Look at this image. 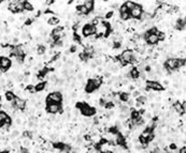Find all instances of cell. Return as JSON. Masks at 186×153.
Listing matches in <instances>:
<instances>
[{"instance_id": "e0dca14e", "label": "cell", "mask_w": 186, "mask_h": 153, "mask_svg": "<svg viewBox=\"0 0 186 153\" xmlns=\"http://www.w3.org/2000/svg\"><path fill=\"white\" fill-rule=\"evenodd\" d=\"M59 22H60V19L58 17H56V16H52V17L48 19V26H57L59 24Z\"/></svg>"}, {"instance_id": "1f68e13d", "label": "cell", "mask_w": 186, "mask_h": 153, "mask_svg": "<svg viewBox=\"0 0 186 153\" xmlns=\"http://www.w3.org/2000/svg\"><path fill=\"white\" fill-rule=\"evenodd\" d=\"M174 150H177V144L175 142H171L169 144V151H174Z\"/></svg>"}, {"instance_id": "d6a6232c", "label": "cell", "mask_w": 186, "mask_h": 153, "mask_svg": "<svg viewBox=\"0 0 186 153\" xmlns=\"http://www.w3.org/2000/svg\"><path fill=\"white\" fill-rule=\"evenodd\" d=\"M77 46L72 45V46H70V48H69V52H70V54H74V53L77 52Z\"/></svg>"}, {"instance_id": "9a60e30c", "label": "cell", "mask_w": 186, "mask_h": 153, "mask_svg": "<svg viewBox=\"0 0 186 153\" xmlns=\"http://www.w3.org/2000/svg\"><path fill=\"white\" fill-rule=\"evenodd\" d=\"M83 5H84V7L89 11V13H91V12H93L94 9H95V1L86 0V1H83Z\"/></svg>"}, {"instance_id": "ac0fdd59", "label": "cell", "mask_w": 186, "mask_h": 153, "mask_svg": "<svg viewBox=\"0 0 186 153\" xmlns=\"http://www.w3.org/2000/svg\"><path fill=\"white\" fill-rule=\"evenodd\" d=\"M148 97H146L145 95H142V94H141L140 97H137V99H136V103L140 104L141 106L148 103Z\"/></svg>"}, {"instance_id": "603a6c76", "label": "cell", "mask_w": 186, "mask_h": 153, "mask_svg": "<svg viewBox=\"0 0 186 153\" xmlns=\"http://www.w3.org/2000/svg\"><path fill=\"white\" fill-rule=\"evenodd\" d=\"M20 144H22V147L27 148V147H29L30 144H31V140H30L29 138H23L22 141H20Z\"/></svg>"}, {"instance_id": "7402d4cb", "label": "cell", "mask_w": 186, "mask_h": 153, "mask_svg": "<svg viewBox=\"0 0 186 153\" xmlns=\"http://www.w3.org/2000/svg\"><path fill=\"white\" fill-rule=\"evenodd\" d=\"M120 18L122 20H129V19H131V16H130L129 12H126V13H120Z\"/></svg>"}, {"instance_id": "2e32d148", "label": "cell", "mask_w": 186, "mask_h": 153, "mask_svg": "<svg viewBox=\"0 0 186 153\" xmlns=\"http://www.w3.org/2000/svg\"><path fill=\"white\" fill-rule=\"evenodd\" d=\"M16 97V95H15V93L13 92V91H10V90H8L7 92H5V99H7V101L9 102V103H13V101H14V99Z\"/></svg>"}, {"instance_id": "8fae6325", "label": "cell", "mask_w": 186, "mask_h": 153, "mask_svg": "<svg viewBox=\"0 0 186 153\" xmlns=\"http://www.w3.org/2000/svg\"><path fill=\"white\" fill-rule=\"evenodd\" d=\"M172 108H173V110H174L177 114H179L180 116H185V110H184L183 107H182V104L180 101H175L172 105Z\"/></svg>"}, {"instance_id": "9c48e42d", "label": "cell", "mask_w": 186, "mask_h": 153, "mask_svg": "<svg viewBox=\"0 0 186 153\" xmlns=\"http://www.w3.org/2000/svg\"><path fill=\"white\" fill-rule=\"evenodd\" d=\"M12 106H13V108L16 109V110H25L26 107H27V101L25 99L16 97L14 99L13 103H12Z\"/></svg>"}, {"instance_id": "52a82bcc", "label": "cell", "mask_w": 186, "mask_h": 153, "mask_svg": "<svg viewBox=\"0 0 186 153\" xmlns=\"http://www.w3.org/2000/svg\"><path fill=\"white\" fill-rule=\"evenodd\" d=\"M143 12H144V10H143L142 5L136 3V5H134V7L129 11V13H130V16H131L132 19L140 20V18H141V16H142Z\"/></svg>"}, {"instance_id": "836d02e7", "label": "cell", "mask_w": 186, "mask_h": 153, "mask_svg": "<svg viewBox=\"0 0 186 153\" xmlns=\"http://www.w3.org/2000/svg\"><path fill=\"white\" fill-rule=\"evenodd\" d=\"M20 153H29L27 148H24V147H20Z\"/></svg>"}, {"instance_id": "3957f363", "label": "cell", "mask_w": 186, "mask_h": 153, "mask_svg": "<svg viewBox=\"0 0 186 153\" xmlns=\"http://www.w3.org/2000/svg\"><path fill=\"white\" fill-rule=\"evenodd\" d=\"M64 100V97L61 94L60 91H53L51 92L48 97H45V104H52V103H55V104H61Z\"/></svg>"}, {"instance_id": "4316f807", "label": "cell", "mask_w": 186, "mask_h": 153, "mask_svg": "<svg viewBox=\"0 0 186 153\" xmlns=\"http://www.w3.org/2000/svg\"><path fill=\"white\" fill-rule=\"evenodd\" d=\"M126 12H129V11H128V9L125 5V3H123V5L120 7V13H126Z\"/></svg>"}, {"instance_id": "ba28073f", "label": "cell", "mask_w": 186, "mask_h": 153, "mask_svg": "<svg viewBox=\"0 0 186 153\" xmlns=\"http://www.w3.org/2000/svg\"><path fill=\"white\" fill-rule=\"evenodd\" d=\"M97 33V30H96V27H94L91 24H85L82 28V36L84 38H91V36H94Z\"/></svg>"}, {"instance_id": "5b68a950", "label": "cell", "mask_w": 186, "mask_h": 153, "mask_svg": "<svg viewBox=\"0 0 186 153\" xmlns=\"http://www.w3.org/2000/svg\"><path fill=\"white\" fill-rule=\"evenodd\" d=\"M45 110L46 113H48L50 115H57V114H64V108H63V105L61 104H48L45 106Z\"/></svg>"}, {"instance_id": "d4e9b609", "label": "cell", "mask_w": 186, "mask_h": 153, "mask_svg": "<svg viewBox=\"0 0 186 153\" xmlns=\"http://www.w3.org/2000/svg\"><path fill=\"white\" fill-rule=\"evenodd\" d=\"M124 3H125V5L127 7L128 11H130V10L134 7V5H136V2H134V1H126V2H124Z\"/></svg>"}, {"instance_id": "30bf717a", "label": "cell", "mask_w": 186, "mask_h": 153, "mask_svg": "<svg viewBox=\"0 0 186 153\" xmlns=\"http://www.w3.org/2000/svg\"><path fill=\"white\" fill-rule=\"evenodd\" d=\"M11 65H12V60L9 58V57L1 56V59H0V70L5 73L9 70Z\"/></svg>"}, {"instance_id": "4dcf8cb0", "label": "cell", "mask_w": 186, "mask_h": 153, "mask_svg": "<svg viewBox=\"0 0 186 153\" xmlns=\"http://www.w3.org/2000/svg\"><path fill=\"white\" fill-rule=\"evenodd\" d=\"M141 95V91L140 90H134L132 91V97H134V99H137L138 97H140Z\"/></svg>"}, {"instance_id": "7c38bea8", "label": "cell", "mask_w": 186, "mask_h": 153, "mask_svg": "<svg viewBox=\"0 0 186 153\" xmlns=\"http://www.w3.org/2000/svg\"><path fill=\"white\" fill-rule=\"evenodd\" d=\"M174 29L179 30V31H184L185 29V17H180L179 19L175 22V25H174Z\"/></svg>"}, {"instance_id": "5bb4252c", "label": "cell", "mask_w": 186, "mask_h": 153, "mask_svg": "<svg viewBox=\"0 0 186 153\" xmlns=\"http://www.w3.org/2000/svg\"><path fill=\"white\" fill-rule=\"evenodd\" d=\"M75 9H77V12L80 14V15H89V11L83 5V3L77 5V7H75Z\"/></svg>"}, {"instance_id": "4fadbf2b", "label": "cell", "mask_w": 186, "mask_h": 153, "mask_svg": "<svg viewBox=\"0 0 186 153\" xmlns=\"http://www.w3.org/2000/svg\"><path fill=\"white\" fill-rule=\"evenodd\" d=\"M46 86H48V81L46 80L40 81V83L34 85V91H36V92H41V91H43L44 89L46 88Z\"/></svg>"}, {"instance_id": "cb8c5ba5", "label": "cell", "mask_w": 186, "mask_h": 153, "mask_svg": "<svg viewBox=\"0 0 186 153\" xmlns=\"http://www.w3.org/2000/svg\"><path fill=\"white\" fill-rule=\"evenodd\" d=\"M157 38H158V42H160V41H165V39H166V33L163 31H157Z\"/></svg>"}, {"instance_id": "e575fe53", "label": "cell", "mask_w": 186, "mask_h": 153, "mask_svg": "<svg viewBox=\"0 0 186 153\" xmlns=\"http://www.w3.org/2000/svg\"><path fill=\"white\" fill-rule=\"evenodd\" d=\"M185 152H186V147L183 146V147H182V148L179 150V153H185Z\"/></svg>"}, {"instance_id": "f1b7e54d", "label": "cell", "mask_w": 186, "mask_h": 153, "mask_svg": "<svg viewBox=\"0 0 186 153\" xmlns=\"http://www.w3.org/2000/svg\"><path fill=\"white\" fill-rule=\"evenodd\" d=\"M113 15H114V12H113V11H110V12H108V13L106 14L105 17H103V18H105V20H106V19H110V18H111Z\"/></svg>"}, {"instance_id": "277c9868", "label": "cell", "mask_w": 186, "mask_h": 153, "mask_svg": "<svg viewBox=\"0 0 186 153\" xmlns=\"http://www.w3.org/2000/svg\"><path fill=\"white\" fill-rule=\"evenodd\" d=\"M144 90L145 91H151V90H154V91H163L165 88L163 86L161 85L159 81L157 80H145V87H144Z\"/></svg>"}, {"instance_id": "d590c367", "label": "cell", "mask_w": 186, "mask_h": 153, "mask_svg": "<svg viewBox=\"0 0 186 153\" xmlns=\"http://www.w3.org/2000/svg\"><path fill=\"white\" fill-rule=\"evenodd\" d=\"M0 153H10L9 151H7V150H3V151H0Z\"/></svg>"}, {"instance_id": "6da1fadb", "label": "cell", "mask_w": 186, "mask_h": 153, "mask_svg": "<svg viewBox=\"0 0 186 153\" xmlns=\"http://www.w3.org/2000/svg\"><path fill=\"white\" fill-rule=\"evenodd\" d=\"M75 108L84 117H93V116H95L97 114L96 107H93V106H91L87 103H84V102H77Z\"/></svg>"}, {"instance_id": "83f0119b", "label": "cell", "mask_w": 186, "mask_h": 153, "mask_svg": "<svg viewBox=\"0 0 186 153\" xmlns=\"http://www.w3.org/2000/svg\"><path fill=\"white\" fill-rule=\"evenodd\" d=\"M34 18H27V19L25 20V23H24V25H25L26 27H27V26H30L32 23H34Z\"/></svg>"}, {"instance_id": "7a4b0ae2", "label": "cell", "mask_w": 186, "mask_h": 153, "mask_svg": "<svg viewBox=\"0 0 186 153\" xmlns=\"http://www.w3.org/2000/svg\"><path fill=\"white\" fill-rule=\"evenodd\" d=\"M163 69L169 73V75L180 69L179 58H168L163 63Z\"/></svg>"}, {"instance_id": "d6986e66", "label": "cell", "mask_w": 186, "mask_h": 153, "mask_svg": "<svg viewBox=\"0 0 186 153\" xmlns=\"http://www.w3.org/2000/svg\"><path fill=\"white\" fill-rule=\"evenodd\" d=\"M24 11H27V12L34 11V5H31V2H29V1H24Z\"/></svg>"}, {"instance_id": "f546056e", "label": "cell", "mask_w": 186, "mask_h": 153, "mask_svg": "<svg viewBox=\"0 0 186 153\" xmlns=\"http://www.w3.org/2000/svg\"><path fill=\"white\" fill-rule=\"evenodd\" d=\"M106 104H107V100H106L105 97H101V99L99 100V105L101 106V107H105Z\"/></svg>"}, {"instance_id": "484cf974", "label": "cell", "mask_w": 186, "mask_h": 153, "mask_svg": "<svg viewBox=\"0 0 186 153\" xmlns=\"http://www.w3.org/2000/svg\"><path fill=\"white\" fill-rule=\"evenodd\" d=\"M20 135V132H18V130H14L11 132V135H10V137H11V139H15L17 136Z\"/></svg>"}, {"instance_id": "44dd1931", "label": "cell", "mask_w": 186, "mask_h": 153, "mask_svg": "<svg viewBox=\"0 0 186 153\" xmlns=\"http://www.w3.org/2000/svg\"><path fill=\"white\" fill-rule=\"evenodd\" d=\"M46 52V47L44 45H38L37 46V54L38 55H44Z\"/></svg>"}, {"instance_id": "8992f818", "label": "cell", "mask_w": 186, "mask_h": 153, "mask_svg": "<svg viewBox=\"0 0 186 153\" xmlns=\"http://www.w3.org/2000/svg\"><path fill=\"white\" fill-rule=\"evenodd\" d=\"M8 9L12 13H22V12H24V1H22V0L11 1V2H9Z\"/></svg>"}, {"instance_id": "ffe728a7", "label": "cell", "mask_w": 186, "mask_h": 153, "mask_svg": "<svg viewBox=\"0 0 186 153\" xmlns=\"http://www.w3.org/2000/svg\"><path fill=\"white\" fill-rule=\"evenodd\" d=\"M25 92L29 93V94H34L36 91H34V85H27V87L25 88Z\"/></svg>"}]
</instances>
